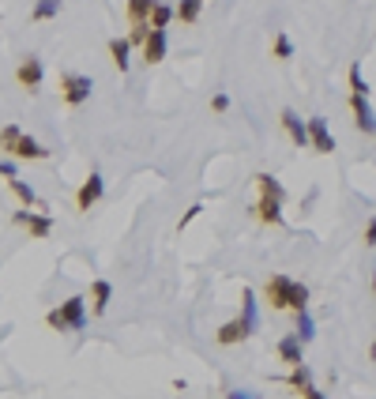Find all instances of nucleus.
Listing matches in <instances>:
<instances>
[{"instance_id": "1", "label": "nucleus", "mask_w": 376, "mask_h": 399, "mask_svg": "<svg viewBox=\"0 0 376 399\" xmlns=\"http://www.w3.org/2000/svg\"><path fill=\"white\" fill-rule=\"evenodd\" d=\"M263 301L275 313H301V309H308V286L286 271H275L263 283Z\"/></svg>"}, {"instance_id": "2", "label": "nucleus", "mask_w": 376, "mask_h": 399, "mask_svg": "<svg viewBox=\"0 0 376 399\" xmlns=\"http://www.w3.org/2000/svg\"><path fill=\"white\" fill-rule=\"evenodd\" d=\"M0 155H11V158H19V162H46L53 151L42 147L34 136H26L19 125H4L0 128Z\"/></svg>"}, {"instance_id": "3", "label": "nucleus", "mask_w": 376, "mask_h": 399, "mask_svg": "<svg viewBox=\"0 0 376 399\" xmlns=\"http://www.w3.org/2000/svg\"><path fill=\"white\" fill-rule=\"evenodd\" d=\"M46 324L53 328V331H79L87 324V298H64L57 309H49L46 313Z\"/></svg>"}, {"instance_id": "4", "label": "nucleus", "mask_w": 376, "mask_h": 399, "mask_svg": "<svg viewBox=\"0 0 376 399\" xmlns=\"http://www.w3.org/2000/svg\"><path fill=\"white\" fill-rule=\"evenodd\" d=\"M90 90H94V79L83 76V72H61V102L64 105H83L90 98Z\"/></svg>"}, {"instance_id": "5", "label": "nucleus", "mask_w": 376, "mask_h": 399, "mask_svg": "<svg viewBox=\"0 0 376 399\" xmlns=\"http://www.w3.org/2000/svg\"><path fill=\"white\" fill-rule=\"evenodd\" d=\"M11 222L23 226V230L31 234L34 242H46V237L53 234V215H49V211H31V207H19L16 215H11Z\"/></svg>"}, {"instance_id": "6", "label": "nucleus", "mask_w": 376, "mask_h": 399, "mask_svg": "<svg viewBox=\"0 0 376 399\" xmlns=\"http://www.w3.org/2000/svg\"><path fill=\"white\" fill-rule=\"evenodd\" d=\"M350 113H354V128L361 132V136H372L376 140V113L369 105V95H361V90H350Z\"/></svg>"}, {"instance_id": "7", "label": "nucleus", "mask_w": 376, "mask_h": 399, "mask_svg": "<svg viewBox=\"0 0 376 399\" xmlns=\"http://www.w3.org/2000/svg\"><path fill=\"white\" fill-rule=\"evenodd\" d=\"M278 125H282V132H286V136H290V143H293V147H301V151H313V140H308V121H301V117L293 113L290 105L278 113Z\"/></svg>"}, {"instance_id": "8", "label": "nucleus", "mask_w": 376, "mask_h": 399, "mask_svg": "<svg viewBox=\"0 0 376 399\" xmlns=\"http://www.w3.org/2000/svg\"><path fill=\"white\" fill-rule=\"evenodd\" d=\"M252 336H256V328H252L245 316H234V321H226L219 331H214V343H219V347H237V343H245Z\"/></svg>"}, {"instance_id": "9", "label": "nucleus", "mask_w": 376, "mask_h": 399, "mask_svg": "<svg viewBox=\"0 0 376 399\" xmlns=\"http://www.w3.org/2000/svg\"><path fill=\"white\" fill-rule=\"evenodd\" d=\"M42 79H46V68H42V61H38L34 53L16 64V83L26 90V95H34V90L42 87Z\"/></svg>"}, {"instance_id": "10", "label": "nucleus", "mask_w": 376, "mask_h": 399, "mask_svg": "<svg viewBox=\"0 0 376 399\" xmlns=\"http://www.w3.org/2000/svg\"><path fill=\"white\" fill-rule=\"evenodd\" d=\"M102 192H105V181H102V174H98V170H90V174H87V181L75 189V211H90V207L102 200Z\"/></svg>"}, {"instance_id": "11", "label": "nucleus", "mask_w": 376, "mask_h": 399, "mask_svg": "<svg viewBox=\"0 0 376 399\" xmlns=\"http://www.w3.org/2000/svg\"><path fill=\"white\" fill-rule=\"evenodd\" d=\"M252 219L260 226H286V215H282V200H271V196H260L252 204Z\"/></svg>"}, {"instance_id": "12", "label": "nucleus", "mask_w": 376, "mask_h": 399, "mask_svg": "<svg viewBox=\"0 0 376 399\" xmlns=\"http://www.w3.org/2000/svg\"><path fill=\"white\" fill-rule=\"evenodd\" d=\"M308 140H313V151L316 155H331L335 151V136L324 117H308Z\"/></svg>"}, {"instance_id": "13", "label": "nucleus", "mask_w": 376, "mask_h": 399, "mask_svg": "<svg viewBox=\"0 0 376 399\" xmlns=\"http://www.w3.org/2000/svg\"><path fill=\"white\" fill-rule=\"evenodd\" d=\"M301 347H305L301 336H298V331H290V336H282V339H278L275 354H278V362H282V366H290V369H293V366H301V362H305Z\"/></svg>"}, {"instance_id": "14", "label": "nucleus", "mask_w": 376, "mask_h": 399, "mask_svg": "<svg viewBox=\"0 0 376 399\" xmlns=\"http://www.w3.org/2000/svg\"><path fill=\"white\" fill-rule=\"evenodd\" d=\"M110 301H113V283L110 279H94L90 283V316H105Z\"/></svg>"}, {"instance_id": "15", "label": "nucleus", "mask_w": 376, "mask_h": 399, "mask_svg": "<svg viewBox=\"0 0 376 399\" xmlns=\"http://www.w3.org/2000/svg\"><path fill=\"white\" fill-rule=\"evenodd\" d=\"M143 61L147 64H162L166 61V31H155L151 26V34H147V42H143Z\"/></svg>"}, {"instance_id": "16", "label": "nucleus", "mask_w": 376, "mask_h": 399, "mask_svg": "<svg viewBox=\"0 0 376 399\" xmlns=\"http://www.w3.org/2000/svg\"><path fill=\"white\" fill-rule=\"evenodd\" d=\"M110 61L120 76L128 72V64H132V42L128 38H110Z\"/></svg>"}, {"instance_id": "17", "label": "nucleus", "mask_w": 376, "mask_h": 399, "mask_svg": "<svg viewBox=\"0 0 376 399\" xmlns=\"http://www.w3.org/2000/svg\"><path fill=\"white\" fill-rule=\"evenodd\" d=\"M8 189H11V196H16L23 207H38V211H46V204H42V200H38V192H34V189H31V185H26V181L11 177V181H8Z\"/></svg>"}, {"instance_id": "18", "label": "nucleus", "mask_w": 376, "mask_h": 399, "mask_svg": "<svg viewBox=\"0 0 376 399\" xmlns=\"http://www.w3.org/2000/svg\"><path fill=\"white\" fill-rule=\"evenodd\" d=\"M252 181H256V189H260V196H271V200H286V189H282V181L278 177H271V174H252Z\"/></svg>"}, {"instance_id": "19", "label": "nucleus", "mask_w": 376, "mask_h": 399, "mask_svg": "<svg viewBox=\"0 0 376 399\" xmlns=\"http://www.w3.org/2000/svg\"><path fill=\"white\" fill-rule=\"evenodd\" d=\"M61 8H64V0H38V4L31 8V23H49V19H57Z\"/></svg>"}, {"instance_id": "20", "label": "nucleus", "mask_w": 376, "mask_h": 399, "mask_svg": "<svg viewBox=\"0 0 376 399\" xmlns=\"http://www.w3.org/2000/svg\"><path fill=\"white\" fill-rule=\"evenodd\" d=\"M204 4H207V0H181V4H177V23L181 26L199 23V11H204Z\"/></svg>"}, {"instance_id": "21", "label": "nucleus", "mask_w": 376, "mask_h": 399, "mask_svg": "<svg viewBox=\"0 0 376 399\" xmlns=\"http://www.w3.org/2000/svg\"><path fill=\"white\" fill-rule=\"evenodd\" d=\"M125 11H128V23H151L155 0H128Z\"/></svg>"}, {"instance_id": "22", "label": "nucleus", "mask_w": 376, "mask_h": 399, "mask_svg": "<svg viewBox=\"0 0 376 399\" xmlns=\"http://www.w3.org/2000/svg\"><path fill=\"white\" fill-rule=\"evenodd\" d=\"M173 19H177V8H169L166 0H155V11H151V26H155V31H166Z\"/></svg>"}, {"instance_id": "23", "label": "nucleus", "mask_w": 376, "mask_h": 399, "mask_svg": "<svg viewBox=\"0 0 376 399\" xmlns=\"http://www.w3.org/2000/svg\"><path fill=\"white\" fill-rule=\"evenodd\" d=\"M282 380H286L290 388H298V392H301V388H308V384H313V369H308V366L301 362V366H293V369H290V373L282 377Z\"/></svg>"}, {"instance_id": "24", "label": "nucleus", "mask_w": 376, "mask_h": 399, "mask_svg": "<svg viewBox=\"0 0 376 399\" xmlns=\"http://www.w3.org/2000/svg\"><path fill=\"white\" fill-rule=\"evenodd\" d=\"M241 316L252 324V328H260V316H256V294H252V286H245V294H241Z\"/></svg>"}, {"instance_id": "25", "label": "nucleus", "mask_w": 376, "mask_h": 399, "mask_svg": "<svg viewBox=\"0 0 376 399\" xmlns=\"http://www.w3.org/2000/svg\"><path fill=\"white\" fill-rule=\"evenodd\" d=\"M290 57H293V42H290L286 31H278L275 34V46H271V61H290Z\"/></svg>"}, {"instance_id": "26", "label": "nucleus", "mask_w": 376, "mask_h": 399, "mask_svg": "<svg viewBox=\"0 0 376 399\" xmlns=\"http://www.w3.org/2000/svg\"><path fill=\"white\" fill-rule=\"evenodd\" d=\"M293 316H298V336H301V343H313V336H316L313 313H308V309H301V313H293Z\"/></svg>"}, {"instance_id": "27", "label": "nucleus", "mask_w": 376, "mask_h": 399, "mask_svg": "<svg viewBox=\"0 0 376 399\" xmlns=\"http://www.w3.org/2000/svg\"><path fill=\"white\" fill-rule=\"evenodd\" d=\"M350 90L369 95V83H365V76H361V64H350Z\"/></svg>"}, {"instance_id": "28", "label": "nucleus", "mask_w": 376, "mask_h": 399, "mask_svg": "<svg viewBox=\"0 0 376 399\" xmlns=\"http://www.w3.org/2000/svg\"><path fill=\"white\" fill-rule=\"evenodd\" d=\"M199 215H204V204H192V207H188L184 211V215H181V222H177V230H188V226H192Z\"/></svg>"}, {"instance_id": "29", "label": "nucleus", "mask_w": 376, "mask_h": 399, "mask_svg": "<svg viewBox=\"0 0 376 399\" xmlns=\"http://www.w3.org/2000/svg\"><path fill=\"white\" fill-rule=\"evenodd\" d=\"M230 110V95H226V90H214L211 95V113H226Z\"/></svg>"}, {"instance_id": "30", "label": "nucleus", "mask_w": 376, "mask_h": 399, "mask_svg": "<svg viewBox=\"0 0 376 399\" xmlns=\"http://www.w3.org/2000/svg\"><path fill=\"white\" fill-rule=\"evenodd\" d=\"M361 242H365L369 249H376V215L365 222V234H361Z\"/></svg>"}, {"instance_id": "31", "label": "nucleus", "mask_w": 376, "mask_h": 399, "mask_svg": "<svg viewBox=\"0 0 376 399\" xmlns=\"http://www.w3.org/2000/svg\"><path fill=\"white\" fill-rule=\"evenodd\" d=\"M301 399H328L324 392L316 388V384H308V388H301Z\"/></svg>"}, {"instance_id": "32", "label": "nucleus", "mask_w": 376, "mask_h": 399, "mask_svg": "<svg viewBox=\"0 0 376 399\" xmlns=\"http://www.w3.org/2000/svg\"><path fill=\"white\" fill-rule=\"evenodd\" d=\"M0 177H16V162H4V158H0Z\"/></svg>"}, {"instance_id": "33", "label": "nucleus", "mask_w": 376, "mask_h": 399, "mask_svg": "<svg viewBox=\"0 0 376 399\" xmlns=\"http://www.w3.org/2000/svg\"><path fill=\"white\" fill-rule=\"evenodd\" d=\"M226 399H260V395H252V392H241V388H234V392H226Z\"/></svg>"}, {"instance_id": "34", "label": "nucleus", "mask_w": 376, "mask_h": 399, "mask_svg": "<svg viewBox=\"0 0 376 399\" xmlns=\"http://www.w3.org/2000/svg\"><path fill=\"white\" fill-rule=\"evenodd\" d=\"M369 358H372V362H376V339H372V347H369Z\"/></svg>"}, {"instance_id": "35", "label": "nucleus", "mask_w": 376, "mask_h": 399, "mask_svg": "<svg viewBox=\"0 0 376 399\" xmlns=\"http://www.w3.org/2000/svg\"><path fill=\"white\" fill-rule=\"evenodd\" d=\"M372 294H376V271H372Z\"/></svg>"}]
</instances>
